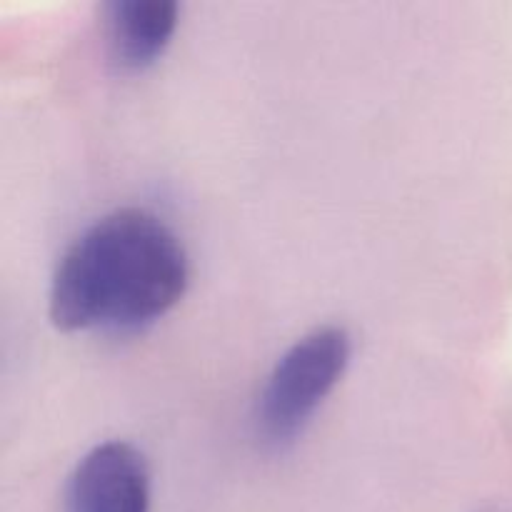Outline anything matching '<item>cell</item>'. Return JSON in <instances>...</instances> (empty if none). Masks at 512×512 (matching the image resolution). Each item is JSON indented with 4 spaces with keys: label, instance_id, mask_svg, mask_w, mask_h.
<instances>
[{
    "label": "cell",
    "instance_id": "cell-1",
    "mask_svg": "<svg viewBox=\"0 0 512 512\" xmlns=\"http://www.w3.org/2000/svg\"><path fill=\"white\" fill-rule=\"evenodd\" d=\"M188 285V258L155 215L125 208L98 220L63 255L50 288L60 330H130L168 313Z\"/></svg>",
    "mask_w": 512,
    "mask_h": 512
},
{
    "label": "cell",
    "instance_id": "cell-2",
    "mask_svg": "<svg viewBox=\"0 0 512 512\" xmlns=\"http://www.w3.org/2000/svg\"><path fill=\"white\" fill-rule=\"evenodd\" d=\"M350 338L343 328L305 335L280 358L258 403V435L268 448L293 443L325 395L343 378Z\"/></svg>",
    "mask_w": 512,
    "mask_h": 512
},
{
    "label": "cell",
    "instance_id": "cell-3",
    "mask_svg": "<svg viewBox=\"0 0 512 512\" xmlns=\"http://www.w3.org/2000/svg\"><path fill=\"white\" fill-rule=\"evenodd\" d=\"M148 500V465L128 443L90 450L68 485V512H148Z\"/></svg>",
    "mask_w": 512,
    "mask_h": 512
},
{
    "label": "cell",
    "instance_id": "cell-4",
    "mask_svg": "<svg viewBox=\"0 0 512 512\" xmlns=\"http://www.w3.org/2000/svg\"><path fill=\"white\" fill-rule=\"evenodd\" d=\"M178 23L170 0H118L108 5V40L113 60L125 70L153 63L168 45Z\"/></svg>",
    "mask_w": 512,
    "mask_h": 512
}]
</instances>
